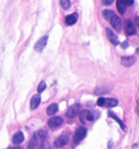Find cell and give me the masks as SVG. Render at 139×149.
Wrapping results in <instances>:
<instances>
[{"label": "cell", "instance_id": "d6986e66", "mask_svg": "<svg viewBox=\"0 0 139 149\" xmlns=\"http://www.w3.org/2000/svg\"><path fill=\"white\" fill-rule=\"evenodd\" d=\"M114 14L115 13H114V12L111 11V10H108V9H106L104 11H103V17L108 21L110 20V19L111 18Z\"/></svg>", "mask_w": 139, "mask_h": 149}, {"label": "cell", "instance_id": "3957f363", "mask_svg": "<svg viewBox=\"0 0 139 149\" xmlns=\"http://www.w3.org/2000/svg\"><path fill=\"white\" fill-rule=\"evenodd\" d=\"M86 130L84 127H79L75 130V132L73 136V141H74L75 144H79V142L81 141L83 139L84 137H86Z\"/></svg>", "mask_w": 139, "mask_h": 149}, {"label": "cell", "instance_id": "6da1fadb", "mask_svg": "<svg viewBox=\"0 0 139 149\" xmlns=\"http://www.w3.org/2000/svg\"><path fill=\"white\" fill-rule=\"evenodd\" d=\"M44 140H45V133L43 130L35 133L29 141L28 149H35L39 145V142H42Z\"/></svg>", "mask_w": 139, "mask_h": 149}, {"label": "cell", "instance_id": "f1b7e54d", "mask_svg": "<svg viewBox=\"0 0 139 149\" xmlns=\"http://www.w3.org/2000/svg\"><path fill=\"white\" fill-rule=\"evenodd\" d=\"M136 53H137L138 54H139V47L137 49V50H136Z\"/></svg>", "mask_w": 139, "mask_h": 149}, {"label": "cell", "instance_id": "4fadbf2b", "mask_svg": "<svg viewBox=\"0 0 139 149\" xmlns=\"http://www.w3.org/2000/svg\"><path fill=\"white\" fill-rule=\"evenodd\" d=\"M41 97L39 94H36V95H33L31 100H30V109H36L38 107V106L41 103Z\"/></svg>", "mask_w": 139, "mask_h": 149}, {"label": "cell", "instance_id": "9c48e42d", "mask_svg": "<svg viewBox=\"0 0 139 149\" xmlns=\"http://www.w3.org/2000/svg\"><path fill=\"white\" fill-rule=\"evenodd\" d=\"M136 61V58L134 56H124L121 58V64L124 67H131Z\"/></svg>", "mask_w": 139, "mask_h": 149}, {"label": "cell", "instance_id": "e0dca14e", "mask_svg": "<svg viewBox=\"0 0 139 149\" xmlns=\"http://www.w3.org/2000/svg\"><path fill=\"white\" fill-rule=\"evenodd\" d=\"M108 116H109L111 119H113V120H114L115 121H117V123H118L119 125H120V127H121L122 130H125L126 127H125V125H124V123H123V121L121 120L120 118H118V117H117V116L114 113H113V112L109 111V113H108Z\"/></svg>", "mask_w": 139, "mask_h": 149}, {"label": "cell", "instance_id": "cb8c5ba5", "mask_svg": "<svg viewBox=\"0 0 139 149\" xmlns=\"http://www.w3.org/2000/svg\"><path fill=\"white\" fill-rule=\"evenodd\" d=\"M121 2H123L126 6H129L134 3V0H120Z\"/></svg>", "mask_w": 139, "mask_h": 149}, {"label": "cell", "instance_id": "4316f807", "mask_svg": "<svg viewBox=\"0 0 139 149\" xmlns=\"http://www.w3.org/2000/svg\"><path fill=\"white\" fill-rule=\"evenodd\" d=\"M135 24H136L138 27L139 28V17H138V16L135 18Z\"/></svg>", "mask_w": 139, "mask_h": 149}, {"label": "cell", "instance_id": "8992f818", "mask_svg": "<svg viewBox=\"0 0 139 149\" xmlns=\"http://www.w3.org/2000/svg\"><path fill=\"white\" fill-rule=\"evenodd\" d=\"M124 31L125 33L128 36H131L134 35L136 33V30H135V26L134 25V23L130 19H127L124 23Z\"/></svg>", "mask_w": 139, "mask_h": 149}, {"label": "cell", "instance_id": "ba28073f", "mask_svg": "<svg viewBox=\"0 0 139 149\" xmlns=\"http://www.w3.org/2000/svg\"><path fill=\"white\" fill-rule=\"evenodd\" d=\"M79 110H80V105L74 104L72 107H69L66 113V116L68 118H74L78 115Z\"/></svg>", "mask_w": 139, "mask_h": 149}, {"label": "cell", "instance_id": "44dd1931", "mask_svg": "<svg viewBox=\"0 0 139 149\" xmlns=\"http://www.w3.org/2000/svg\"><path fill=\"white\" fill-rule=\"evenodd\" d=\"M109 92V90L107 88H104V87H97L95 89V94L96 95H101V94H106Z\"/></svg>", "mask_w": 139, "mask_h": 149}, {"label": "cell", "instance_id": "52a82bcc", "mask_svg": "<svg viewBox=\"0 0 139 149\" xmlns=\"http://www.w3.org/2000/svg\"><path fill=\"white\" fill-rule=\"evenodd\" d=\"M93 115L89 110H82L79 113V119L82 123L85 124L86 121H92L93 120Z\"/></svg>", "mask_w": 139, "mask_h": 149}, {"label": "cell", "instance_id": "277c9868", "mask_svg": "<svg viewBox=\"0 0 139 149\" xmlns=\"http://www.w3.org/2000/svg\"><path fill=\"white\" fill-rule=\"evenodd\" d=\"M109 21L110 23V25L112 26V27L114 28V30L117 31V32L121 31V28H122V23H121V19H120L118 16H117L116 14H114V16L110 19Z\"/></svg>", "mask_w": 139, "mask_h": 149}, {"label": "cell", "instance_id": "7a4b0ae2", "mask_svg": "<svg viewBox=\"0 0 139 149\" xmlns=\"http://www.w3.org/2000/svg\"><path fill=\"white\" fill-rule=\"evenodd\" d=\"M97 105L99 107H105L108 108L115 107L118 104V101L116 99H112V98H103L100 97L98 99Z\"/></svg>", "mask_w": 139, "mask_h": 149}, {"label": "cell", "instance_id": "7402d4cb", "mask_svg": "<svg viewBox=\"0 0 139 149\" xmlns=\"http://www.w3.org/2000/svg\"><path fill=\"white\" fill-rule=\"evenodd\" d=\"M37 149H51V146H50V144L49 142L46 140H44L40 144L39 147Z\"/></svg>", "mask_w": 139, "mask_h": 149}, {"label": "cell", "instance_id": "9a60e30c", "mask_svg": "<svg viewBox=\"0 0 139 149\" xmlns=\"http://www.w3.org/2000/svg\"><path fill=\"white\" fill-rule=\"evenodd\" d=\"M23 140H24V135L21 131H19L13 135L12 141L14 144H21L23 141Z\"/></svg>", "mask_w": 139, "mask_h": 149}, {"label": "cell", "instance_id": "484cf974", "mask_svg": "<svg viewBox=\"0 0 139 149\" xmlns=\"http://www.w3.org/2000/svg\"><path fill=\"white\" fill-rule=\"evenodd\" d=\"M121 47H122V48H123V49H126V48H127V47H128V42H127V41H124V43H122V44H121Z\"/></svg>", "mask_w": 139, "mask_h": 149}, {"label": "cell", "instance_id": "7c38bea8", "mask_svg": "<svg viewBox=\"0 0 139 149\" xmlns=\"http://www.w3.org/2000/svg\"><path fill=\"white\" fill-rule=\"evenodd\" d=\"M106 33H107V38L109 40L110 43L112 44H114V45H118L120 44V42H119V40L117 37V35L114 33L113 31H112L110 28H106Z\"/></svg>", "mask_w": 139, "mask_h": 149}, {"label": "cell", "instance_id": "2e32d148", "mask_svg": "<svg viewBox=\"0 0 139 149\" xmlns=\"http://www.w3.org/2000/svg\"><path fill=\"white\" fill-rule=\"evenodd\" d=\"M58 105L56 103H52V104L49 105L48 107L47 108V114L48 116H52V115H54V114L58 112Z\"/></svg>", "mask_w": 139, "mask_h": 149}, {"label": "cell", "instance_id": "d4e9b609", "mask_svg": "<svg viewBox=\"0 0 139 149\" xmlns=\"http://www.w3.org/2000/svg\"><path fill=\"white\" fill-rule=\"evenodd\" d=\"M114 2V0H102L103 4L106 5V6H110V5H111Z\"/></svg>", "mask_w": 139, "mask_h": 149}, {"label": "cell", "instance_id": "f546056e", "mask_svg": "<svg viewBox=\"0 0 139 149\" xmlns=\"http://www.w3.org/2000/svg\"><path fill=\"white\" fill-rule=\"evenodd\" d=\"M138 116H139V102H138Z\"/></svg>", "mask_w": 139, "mask_h": 149}, {"label": "cell", "instance_id": "ac0fdd59", "mask_svg": "<svg viewBox=\"0 0 139 149\" xmlns=\"http://www.w3.org/2000/svg\"><path fill=\"white\" fill-rule=\"evenodd\" d=\"M116 6L117 9V11L120 13V14L123 15V14L125 13L126 9H127V6L124 4L123 2H121L120 0H117Z\"/></svg>", "mask_w": 139, "mask_h": 149}, {"label": "cell", "instance_id": "5bb4252c", "mask_svg": "<svg viewBox=\"0 0 139 149\" xmlns=\"http://www.w3.org/2000/svg\"><path fill=\"white\" fill-rule=\"evenodd\" d=\"M77 19H78V14H77L76 13L70 14V15H68V16H67L65 17V23H66L68 26L74 25L75 23H76Z\"/></svg>", "mask_w": 139, "mask_h": 149}, {"label": "cell", "instance_id": "5b68a950", "mask_svg": "<svg viewBox=\"0 0 139 149\" xmlns=\"http://www.w3.org/2000/svg\"><path fill=\"white\" fill-rule=\"evenodd\" d=\"M47 39H48L47 36H44L41 39L38 40L34 45L35 51H37V52H42L44 47H46L47 43Z\"/></svg>", "mask_w": 139, "mask_h": 149}, {"label": "cell", "instance_id": "603a6c76", "mask_svg": "<svg viewBox=\"0 0 139 149\" xmlns=\"http://www.w3.org/2000/svg\"><path fill=\"white\" fill-rule=\"evenodd\" d=\"M45 88H46V83H45L44 81H41V83H40L39 85H38V86H37V92L39 93H42Z\"/></svg>", "mask_w": 139, "mask_h": 149}, {"label": "cell", "instance_id": "8fae6325", "mask_svg": "<svg viewBox=\"0 0 139 149\" xmlns=\"http://www.w3.org/2000/svg\"><path fill=\"white\" fill-rule=\"evenodd\" d=\"M68 142V137L67 135H61L54 142V145L55 148H61L65 146Z\"/></svg>", "mask_w": 139, "mask_h": 149}, {"label": "cell", "instance_id": "ffe728a7", "mask_svg": "<svg viewBox=\"0 0 139 149\" xmlns=\"http://www.w3.org/2000/svg\"><path fill=\"white\" fill-rule=\"evenodd\" d=\"M60 5L63 9L67 10L71 6V2L70 0H60Z\"/></svg>", "mask_w": 139, "mask_h": 149}, {"label": "cell", "instance_id": "30bf717a", "mask_svg": "<svg viewBox=\"0 0 139 149\" xmlns=\"http://www.w3.org/2000/svg\"><path fill=\"white\" fill-rule=\"evenodd\" d=\"M63 123V119L60 116H54L51 117L47 121V124L51 128H55L61 126Z\"/></svg>", "mask_w": 139, "mask_h": 149}, {"label": "cell", "instance_id": "83f0119b", "mask_svg": "<svg viewBox=\"0 0 139 149\" xmlns=\"http://www.w3.org/2000/svg\"><path fill=\"white\" fill-rule=\"evenodd\" d=\"M10 149H21V148H19V147H15V148H11Z\"/></svg>", "mask_w": 139, "mask_h": 149}]
</instances>
